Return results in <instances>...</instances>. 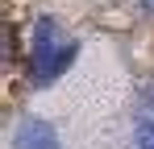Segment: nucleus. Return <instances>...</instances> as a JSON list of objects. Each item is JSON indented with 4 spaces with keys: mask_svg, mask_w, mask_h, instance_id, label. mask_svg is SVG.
Instances as JSON below:
<instances>
[{
    "mask_svg": "<svg viewBox=\"0 0 154 149\" xmlns=\"http://www.w3.org/2000/svg\"><path fill=\"white\" fill-rule=\"evenodd\" d=\"M79 46L71 42V37H63V29H58V21H50V17H42V21L33 25V33H29V83L33 87H46V83H54L58 74H67V66L75 62Z\"/></svg>",
    "mask_w": 154,
    "mask_h": 149,
    "instance_id": "f257e3e1",
    "label": "nucleus"
},
{
    "mask_svg": "<svg viewBox=\"0 0 154 149\" xmlns=\"http://www.w3.org/2000/svg\"><path fill=\"white\" fill-rule=\"evenodd\" d=\"M137 149H154V120H146L137 128Z\"/></svg>",
    "mask_w": 154,
    "mask_h": 149,
    "instance_id": "7ed1b4c3",
    "label": "nucleus"
},
{
    "mask_svg": "<svg viewBox=\"0 0 154 149\" xmlns=\"http://www.w3.org/2000/svg\"><path fill=\"white\" fill-rule=\"evenodd\" d=\"M142 4H146V8H150V13H154V0H142Z\"/></svg>",
    "mask_w": 154,
    "mask_h": 149,
    "instance_id": "20e7f679",
    "label": "nucleus"
},
{
    "mask_svg": "<svg viewBox=\"0 0 154 149\" xmlns=\"http://www.w3.org/2000/svg\"><path fill=\"white\" fill-rule=\"evenodd\" d=\"M13 145L17 149H58V137L46 120H25L17 133H13Z\"/></svg>",
    "mask_w": 154,
    "mask_h": 149,
    "instance_id": "f03ea898",
    "label": "nucleus"
}]
</instances>
